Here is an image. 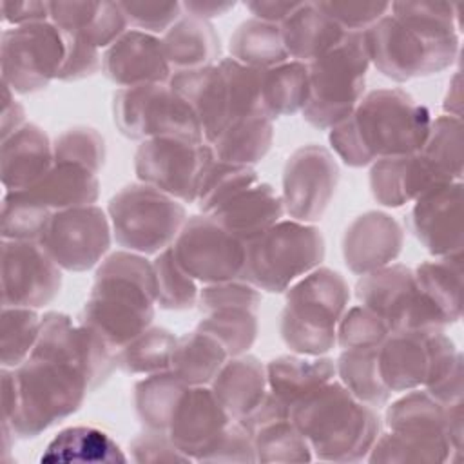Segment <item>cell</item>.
Here are the masks:
<instances>
[{"label": "cell", "mask_w": 464, "mask_h": 464, "mask_svg": "<svg viewBox=\"0 0 464 464\" xmlns=\"http://www.w3.org/2000/svg\"><path fill=\"white\" fill-rule=\"evenodd\" d=\"M107 216L116 243L141 256L172 246L188 219L179 199L141 181L120 188L109 201Z\"/></svg>", "instance_id": "cell-9"}, {"label": "cell", "mask_w": 464, "mask_h": 464, "mask_svg": "<svg viewBox=\"0 0 464 464\" xmlns=\"http://www.w3.org/2000/svg\"><path fill=\"white\" fill-rule=\"evenodd\" d=\"M455 451L448 439L388 430L379 433L366 460L370 462H446Z\"/></svg>", "instance_id": "cell-42"}, {"label": "cell", "mask_w": 464, "mask_h": 464, "mask_svg": "<svg viewBox=\"0 0 464 464\" xmlns=\"http://www.w3.org/2000/svg\"><path fill=\"white\" fill-rule=\"evenodd\" d=\"M413 276L419 290L442 315L446 324L457 323L462 310V254L420 263Z\"/></svg>", "instance_id": "cell-38"}, {"label": "cell", "mask_w": 464, "mask_h": 464, "mask_svg": "<svg viewBox=\"0 0 464 464\" xmlns=\"http://www.w3.org/2000/svg\"><path fill=\"white\" fill-rule=\"evenodd\" d=\"M87 392L72 364L29 355L16 368L2 366V422L20 439H34L76 413Z\"/></svg>", "instance_id": "cell-4"}, {"label": "cell", "mask_w": 464, "mask_h": 464, "mask_svg": "<svg viewBox=\"0 0 464 464\" xmlns=\"http://www.w3.org/2000/svg\"><path fill=\"white\" fill-rule=\"evenodd\" d=\"M308 94L310 82L306 63L288 60L276 67L263 69L261 111L270 120L303 111Z\"/></svg>", "instance_id": "cell-36"}, {"label": "cell", "mask_w": 464, "mask_h": 464, "mask_svg": "<svg viewBox=\"0 0 464 464\" xmlns=\"http://www.w3.org/2000/svg\"><path fill=\"white\" fill-rule=\"evenodd\" d=\"M152 268L156 277V304H160V308L187 310L198 304L199 288L176 261L170 246L156 254Z\"/></svg>", "instance_id": "cell-49"}, {"label": "cell", "mask_w": 464, "mask_h": 464, "mask_svg": "<svg viewBox=\"0 0 464 464\" xmlns=\"http://www.w3.org/2000/svg\"><path fill=\"white\" fill-rule=\"evenodd\" d=\"M228 47L236 62L254 69H270L290 60L279 25L259 18L243 22L230 36Z\"/></svg>", "instance_id": "cell-40"}, {"label": "cell", "mask_w": 464, "mask_h": 464, "mask_svg": "<svg viewBox=\"0 0 464 464\" xmlns=\"http://www.w3.org/2000/svg\"><path fill=\"white\" fill-rule=\"evenodd\" d=\"M188 388L172 370L145 375L134 384V410L147 430L167 431L174 408Z\"/></svg>", "instance_id": "cell-39"}, {"label": "cell", "mask_w": 464, "mask_h": 464, "mask_svg": "<svg viewBox=\"0 0 464 464\" xmlns=\"http://www.w3.org/2000/svg\"><path fill=\"white\" fill-rule=\"evenodd\" d=\"M0 165L5 192L27 190L54 165L53 143L36 123H25L2 140Z\"/></svg>", "instance_id": "cell-27"}, {"label": "cell", "mask_w": 464, "mask_h": 464, "mask_svg": "<svg viewBox=\"0 0 464 464\" xmlns=\"http://www.w3.org/2000/svg\"><path fill=\"white\" fill-rule=\"evenodd\" d=\"M181 7L185 11H188L190 16L207 20L212 16H221L225 14L228 9L234 7V2H223V0H203V2H183Z\"/></svg>", "instance_id": "cell-64"}, {"label": "cell", "mask_w": 464, "mask_h": 464, "mask_svg": "<svg viewBox=\"0 0 464 464\" xmlns=\"http://www.w3.org/2000/svg\"><path fill=\"white\" fill-rule=\"evenodd\" d=\"M279 29L288 56L303 63L328 53L348 33L319 2H297L295 9L279 24Z\"/></svg>", "instance_id": "cell-28"}, {"label": "cell", "mask_w": 464, "mask_h": 464, "mask_svg": "<svg viewBox=\"0 0 464 464\" xmlns=\"http://www.w3.org/2000/svg\"><path fill=\"white\" fill-rule=\"evenodd\" d=\"M257 181V172L250 165L230 163L216 158L201 179L196 203L199 210L208 216L232 196Z\"/></svg>", "instance_id": "cell-47"}, {"label": "cell", "mask_w": 464, "mask_h": 464, "mask_svg": "<svg viewBox=\"0 0 464 464\" xmlns=\"http://www.w3.org/2000/svg\"><path fill=\"white\" fill-rule=\"evenodd\" d=\"M2 16L14 27L47 22L49 2H2Z\"/></svg>", "instance_id": "cell-61"}, {"label": "cell", "mask_w": 464, "mask_h": 464, "mask_svg": "<svg viewBox=\"0 0 464 464\" xmlns=\"http://www.w3.org/2000/svg\"><path fill=\"white\" fill-rule=\"evenodd\" d=\"M100 2H49V22L65 33H83L92 22Z\"/></svg>", "instance_id": "cell-60"}, {"label": "cell", "mask_w": 464, "mask_h": 464, "mask_svg": "<svg viewBox=\"0 0 464 464\" xmlns=\"http://www.w3.org/2000/svg\"><path fill=\"white\" fill-rule=\"evenodd\" d=\"M256 462H310L314 453L288 417L268 420L252 430Z\"/></svg>", "instance_id": "cell-44"}, {"label": "cell", "mask_w": 464, "mask_h": 464, "mask_svg": "<svg viewBox=\"0 0 464 464\" xmlns=\"http://www.w3.org/2000/svg\"><path fill=\"white\" fill-rule=\"evenodd\" d=\"M437 169L455 181L462 178V123L460 118L439 116L431 120L428 138L419 150Z\"/></svg>", "instance_id": "cell-50"}, {"label": "cell", "mask_w": 464, "mask_h": 464, "mask_svg": "<svg viewBox=\"0 0 464 464\" xmlns=\"http://www.w3.org/2000/svg\"><path fill=\"white\" fill-rule=\"evenodd\" d=\"M60 286V266L38 241H2V306H45Z\"/></svg>", "instance_id": "cell-19"}, {"label": "cell", "mask_w": 464, "mask_h": 464, "mask_svg": "<svg viewBox=\"0 0 464 464\" xmlns=\"http://www.w3.org/2000/svg\"><path fill=\"white\" fill-rule=\"evenodd\" d=\"M462 183L435 188L417 201L408 214V228L437 257L462 254Z\"/></svg>", "instance_id": "cell-21"}, {"label": "cell", "mask_w": 464, "mask_h": 464, "mask_svg": "<svg viewBox=\"0 0 464 464\" xmlns=\"http://www.w3.org/2000/svg\"><path fill=\"white\" fill-rule=\"evenodd\" d=\"M31 355L72 364L85 375L91 392L118 368V350L114 346L92 328L74 323L60 312H49L42 317L40 335Z\"/></svg>", "instance_id": "cell-17"}, {"label": "cell", "mask_w": 464, "mask_h": 464, "mask_svg": "<svg viewBox=\"0 0 464 464\" xmlns=\"http://www.w3.org/2000/svg\"><path fill=\"white\" fill-rule=\"evenodd\" d=\"M34 201L56 212L94 205L100 194L98 174L74 163H54L49 172L25 190Z\"/></svg>", "instance_id": "cell-33"}, {"label": "cell", "mask_w": 464, "mask_h": 464, "mask_svg": "<svg viewBox=\"0 0 464 464\" xmlns=\"http://www.w3.org/2000/svg\"><path fill=\"white\" fill-rule=\"evenodd\" d=\"M65 58L62 31L47 22L5 29L0 45L2 82L18 94H31L58 80Z\"/></svg>", "instance_id": "cell-13"}, {"label": "cell", "mask_w": 464, "mask_h": 464, "mask_svg": "<svg viewBox=\"0 0 464 464\" xmlns=\"http://www.w3.org/2000/svg\"><path fill=\"white\" fill-rule=\"evenodd\" d=\"M161 44L172 72L214 65L221 53L214 25L190 14H183L161 36Z\"/></svg>", "instance_id": "cell-32"}, {"label": "cell", "mask_w": 464, "mask_h": 464, "mask_svg": "<svg viewBox=\"0 0 464 464\" xmlns=\"http://www.w3.org/2000/svg\"><path fill=\"white\" fill-rule=\"evenodd\" d=\"M392 330L388 324L372 310L359 304L344 312L337 324V343L348 348H368L379 346Z\"/></svg>", "instance_id": "cell-52"}, {"label": "cell", "mask_w": 464, "mask_h": 464, "mask_svg": "<svg viewBox=\"0 0 464 464\" xmlns=\"http://www.w3.org/2000/svg\"><path fill=\"white\" fill-rule=\"evenodd\" d=\"M176 339L178 337H174L167 328L149 326L118 350L116 364L129 375H152L170 370Z\"/></svg>", "instance_id": "cell-43"}, {"label": "cell", "mask_w": 464, "mask_h": 464, "mask_svg": "<svg viewBox=\"0 0 464 464\" xmlns=\"http://www.w3.org/2000/svg\"><path fill=\"white\" fill-rule=\"evenodd\" d=\"M42 462H125L120 446L92 426H71L58 431L47 444Z\"/></svg>", "instance_id": "cell-37"}, {"label": "cell", "mask_w": 464, "mask_h": 464, "mask_svg": "<svg viewBox=\"0 0 464 464\" xmlns=\"http://www.w3.org/2000/svg\"><path fill=\"white\" fill-rule=\"evenodd\" d=\"M53 152L54 163H74L98 174L105 160V141L96 129L78 125L56 136Z\"/></svg>", "instance_id": "cell-51"}, {"label": "cell", "mask_w": 464, "mask_h": 464, "mask_svg": "<svg viewBox=\"0 0 464 464\" xmlns=\"http://www.w3.org/2000/svg\"><path fill=\"white\" fill-rule=\"evenodd\" d=\"M210 388L225 411L234 420H241L250 415L268 393L266 366L248 353L228 357L210 382Z\"/></svg>", "instance_id": "cell-29"}, {"label": "cell", "mask_w": 464, "mask_h": 464, "mask_svg": "<svg viewBox=\"0 0 464 464\" xmlns=\"http://www.w3.org/2000/svg\"><path fill=\"white\" fill-rule=\"evenodd\" d=\"M364 31L370 63L393 82H408L444 71L459 53L455 20L448 4H390Z\"/></svg>", "instance_id": "cell-1"}, {"label": "cell", "mask_w": 464, "mask_h": 464, "mask_svg": "<svg viewBox=\"0 0 464 464\" xmlns=\"http://www.w3.org/2000/svg\"><path fill=\"white\" fill-rule=\"evenodd\" d=\"M234 419L208 386H188L179 397L167 433L190 460L203 462Z\"/></svg>", "instance_id": "cell-20"}, {"label": "cell", "mask_w": 464, "mask_h": 464, "mask_svg": "<svg viewBox=\"0 0 464 464\" xmlns=\"http://www.w3.org/2000/svg\"><path fill=\"white\" fill-rule=\"evenodd\" d=\"M203 462H256L250 430L243 422L232 420Z\"/></svg>", "instance_id": "cell-58"}, {"label": "cell", "mask_w": 464, "mask_h": 464, "mask_svg": "<svg viewBox=\"0 0 464 464\" xmlns=\"http://www.w3.org/2000/svg\"><path fill=\"white\" fill-rule=\"evenodd\" d=\"M51 216L53 210L34 201L25 190L5 192L2 198V237L40 243Z\"/></svg>", "instance_id": "cell-48"}, {"label": "cell", "mask_w": 464, "mask_h": 464, "mask_svg": "<svg viewBox=\"0 0 464 464\" xmlns=\"http://www.w3.org/2000/svg\"><path fill=\"white\" fill-rule=\"evenodd\" d=\"M261 303V292L254 285L234 279L214 285H205L198 295V306L203 314L214 312L218 308L227 306H243L250 310H257Z\"/></svg>", "instance_id": "cell-53"}, {"label": "cell", "mask_w": 464, "mask_h": 464, "mask_svg": "<svg viewBox=\"0 0 464 464\" xmlns=\"http://www.w3.org/2000/svg\"><path fill=\"white\" fill-rule=\"evenodd\" d=\"M62 34L65 42V58L58 80L78 82L92 76L102 69V56L96 45H92L87 38L76 33L62 31Z\"/></svg>", "instance_id": "cell-55"}, {"label": "cell", "mask_w": 464, "mask_h": 464, "mask_svg": "<svg viewBox=\"0 0 464 464\" xmlns=\"http://www.w3.org/2000/svg\"><path fill=\"white\" fill-rule=\"evenodd\" d=\"M339 181V167L332 152L310 143L295 149L283 170L281 201L285 212L303 223L321 219Z\"/></svg>", "instance_id": "cell-18"}, {"label": "cell", "mask_w": 464, "mask_h": 464, "mask_svg": "<svg viewBox=\"0 0 464 464\" xmlns=\"http://www.w3.org/2000/svg\"><path fill=\"white\" fill-rule=\"evenodd\" d=\"M384 422L393 431L444 437L455 451H460L462 404L444 406L426 390H410L392 402L386 410Z\"/></svg>", "instance_id": "cell-25"}, {"label": "cell", "mask_w": 464, "mask_h": 464, "mask_svg": "<svg viewBox=\"0 0 464 464\" xmlns=\"http://www.w3.org/2000/svg\"><path fill=\"white\" fill-rule=\"evenodd\" d=\"M321 7L348 33H364L379 22L390 9V4L366 2H319Z\"/></svg>", "instance_id": "cell-57"}, {"label": "cell", "mask_w": 464, "mask_h": 464, "mask_svg": "<svg viewBox=\"0 0 464 464\" xmlns=\"http://www.w3.org/2000/svg\"><path fill=\"white\" fill-rule=\"evenodd\" d=\"M290 420L319 460H366L381 433L375 408L355 399L341 382L330 381L290 406Z\"/></svg>", "instance_id": "cell-5"}, {"label": "cell", "mask_w": 464, "mask_h": 464, "mask_svg": "<svg viewBox=\"0 0 464 464\" xmlns=\"http://www.w3.org/2000/svg\"><path fill=\"white\" fill-rule=\"evenodd\" d=\"M127 27H129V22L125 18V13L120 2H100V7L92 22L80 34L100 49V47L112 45L120 36H123L129 31Z\"/></svg>", "instance_id": "cell-59"}, {"label": "cell", "mask_w": 464, "mask_h": 464, "mask_svg": "<svg viewBox=\"0 0 464 464\" xmlns=\"http://www.w3.org/2000/svg\"><path fill=\"white\" fill-rule=\"evenodd\" d=\"M335 373L355 399L372 408L384 406L392 397L379 375L377 346L343 350L335 362Z\"/></svg>", "instance_id": "cell-41"}, {"label": "cell", "mask_w": 464, "mask_h": 464, "mask_svg": "<svg viewBox=\"0 0 464 464\" xmlns=\"http://www.w3.org/2000/svg\"><path fill=\"white\" fill-rule=\"evenodd\" d=\"M431 116L402 89H377L361 98L352 114L330 129V145L350 167L388 156L413 154L424 145Z\"/></svg>", "instance_id": "cell-2"}, {"label": "cell", "mask_w": 464, "mask_h": 464, "mask_svg": "<svg viewBox=\"0 0 464 464\" xmlns=\"http://www.w3.org/2000/svg\"><path fill=\"white\" fill-rule=\"evenodd\" d=\"M0 130L2 140L9 138L13 132H16L22 125H25V112L18 100H14V92L4 83V103H2V114H0Z\"/></svg>", "instance_id": "cell-62"}, {"label": "cell", "mask_w": 464, "mask_h": 464, "mask_svg": "<svg viewBox=\"0 0 464 464\" xmlns=\"http://www.w3.org/2000/svg\"><path fill=\"white\" fill-rule=\"evenodd\" d=\"M102 71L120 89L169 83L172 76L161 38L138 29L127 31L105 49Z\"/></svg>", "instance_id": "cell-22"}, {"label": "cell", "mask_w": 464, "mask_h": 464, "mask_svg": "<svg viewBox=\"0 0 464 464\" xmlns=\"http://www.w3.org/2000/svg\"><path fill=\"white\" fill-rule=\"evenodd\" d=\"M227 361L225 346L210 334L196 328L176 339L170 370L188 386H208Z\"/></svg>", "instance_id": "cell-35"}, {"label": "cell", "mask_w": 464, "mask_h": 464, "mask_svg": "<svg viewBox=\"0 0 464 464\" xmlns=\"http://www.w3.org/2000/svg\"><path fill=\"white\" fill-rule=\"evenodd\" d=\"M169 85L192 107L205 141L212 143L230 121L228 89L219 65L176 71L172 72Z\"/></svg>", "instance_id": "cell-26"}, {"label": "cell", "mask_w": 464, "mask_h": 464, "mask_svg": "<svg viewBox=\"0 0 464 464\" xmlns=\"http://www.w3.org/2000/svg\"><path fill=\"white\" fill-rule=\"evenodd\" d=\"M120 5L129 25L149 34H165L183 16L179 2H120Z\"/></svg>", "instance_id": "cell-54"}, {"label": "cell", "mask_w": 464, "mask_h": 464, "mask_svg": "<svg viewBox=\"0 0 464 464\" xmlns=\"http://www.w3.org/2000/svg\"><path fill=\"white\" fill-rule=\"evenodd\" d=\"M459 355L442 330H401L377 346V368L392 393L410 392L435 382Z\"/></svg>", "instance_id": "cell-11"}, {"label": "cell", "mask_w": 464, "mask_h": 464, "mask_svg": "<svg viewBox=\"0 0 464 464\" xmlns=\"http://www.w3.org/2000/svg\"><path fill=\"white\" fill-rule=\"evenodd\" d=\"M154 304L152 263L141 254L120 250L100 263L78 323L92 328L120 350L150 326Z\"/></svg>", "instance_id": "cell-3"}, {"label": "cell", "mask_w": 464, "mask_h": 464, "mask_svg": "<svg viewBox=\"0 0 464 464\" xmlns=\"http://www.w3.org/2000/svg\"><path fill=\"white\" fill-rule=\"evenodd\" d=\"M111 234L109 216L100 207H74L53 212L40 245L60 268L85 272L103 261Z\"/></svg>", "instance_id": "cell-16"}, {"label": "cell", "mask_w": 464, "mask_h": 464, "mask_svg": "<svg viewBox=\"0 0 464 464\" xmlns=\"http://www.w3.org/2000/svg\"><path fill=\"white\" fill-rule=\"evenodd\" d=\"M453 181L419 150L381 158L372 163L370 170L372 194L384 207H402Z\"/></svg>", "instance_id": "cell-23"}, {"label": "cell", "mask_w": 464, "mask_h": 464, "mask_svg": "<svg viewBox=\"0 0 464 464\" xmlns=\"http://www.w3.org/2000/svg\"><path fill=\"white\" fill-rule=\"evenodd\" d=\"M404 230L386 212L368 210L357 216L344 230L343 257L346 266L359 276L379 270L401 254Z\"/></svg>", "instance_id": "cell-24"}, {"label": "cell", "mask_w": 464, "mask_h": 464, "mask_svg": "<svg viewBox=\"0 0 464 464\" xmlns=\"http://www.w3.org/2000/svg\"><path fill=\"white\" fill-rule=\"evenodd\" d=\"M297 2H276V0H257L248 2L246 7L252 11L254 18H259L263 22L270 24H281L294 9Z\"/></svg>", "instance_id": "cell-63"}, {"label": "cell", "mask_w": 464, "mask_h": 464, "mask_svg": "<svg viewBox=\"0 0 464 464\" xmlns=\"http://www.w3.org/2000/svg\"><path fill=\"white\" fill-rule=\"evenodd\" d=\"M283 214L281 196L268 183L257 181L232 196L208 216L241 241H248L277 223Z\"/></svg>", "instance_id": "cell-30"}, {"label": "cell", "mask_w": 464, "mask_h": 464, "mask_svg": "<svg viewBox=\"0 0 464 464\" xmlns=\"http://www.w3.org/2000/svg\"><path fill=\"white\" fill-rule=\"evenodd\" d=\"M274 140L272 120L261 112L230 120L210 143L218 160L254 165L265 158Z\"/></svg>", "instance_id": "cell-34"}, {"label": "cell", "mask_w": 464, "mask_h": 464, "mask_svg": "<svg viewBox=\"0 0 464 464\" xmlns=\"http://www.w3.org/2000/svg\"><path fill=\"white\" fill-rule=\"evenodd\" d=\"M214 160V149L203 140L150 138L141 141L134 154V172L138 181L181 203H196L201 179Z\"/></svg>", "instance_id": "cell-12"}, {"label": "cell", "mask_w": 464, "mask_h": 464, "mask_svg": "<svg viewBox=\"0 0 464 464\" xmlns=\"http://www.w3.org/2000/svg\"><path fill=\"white\" fill-rule=\"evenodd\" d=\"M350 288L344 277L317 266L286 288L279 317L283 343L299 355H323L337 343V324L346 312Z\"/></svg>", "instance_id": "cell-6"}, {"label": "cell", "mask_w": 464, "mask_h": 464, "mask_svg": "<svg viewBox=\"0 0 464 464\" xmlns=\"http://www.w3.org/2000/svg\"><path fill=\"white\" fill-rule=\"evenodd\" d=\"M40 328L42 317L34 308L2 306L0 361L4 368H16L33 353Z\"/></svg>", "instance_id": "cell-45"}, {"label": "cell", "mask_w": 464, "mask_h": 464, "mask_svg": "<svg viewBox=\"0 0 464 464\" xmlns=\"http://www.w3.org/2000/svg\"><path fill=\"white\" fill-rule=\"evenodd\" d=\"M324 257V237L310 223L277 221L245 241L241 279L259 290L279 294L312 272Z\"/></svg>", "instance_id": "cell-7"}, {"label": "cell", "mask_w": 464, "mask_h": 464, "mask_svg": "<svg viewBox=\"0 0 464 464\" xmlns=\"http://www.w3.org/2000/svg\"><path fill=\"white\" fill-rule=\"evenodd\" d=\"M112 116L118 130L130 140L174 136L205 141L192 107L169 83L118 89Z\"/></svg>", "instance_id": "cell-10"}, {"label": "cell", "mask_w": 464, "mask_h": 464, "mask_svg": "<svg viewBox=\"0 0 464 464\" xmlns=\"http://www.w3.org/2000/svg\"><path fill=\"white\" fill-rule=\"evenodd\" d=\"M198 328L216 337L227 350L228 357L245 353L257 337L256 310L243 306H227L203 314Z\"/></svg>", "instance_id": "cell-46"}, {"label": "cell", "mask_w": 464, "mask_h": 464, "mask_svg": "<svg viewBox=\"0 0 464 464\" xmlns=\"http://www.w3.org/2000/svg\"><path fill=\"white\" fill-rule=\"evenodd\" d=\"M170 248L196 283L214 285L241 279L245 241L207 214L188 218Z\"/></svg>", "instance_id": "cell-15"}, {"label": "cell", "mask_w": 464, "mask_h": 464, "mask_svg": "<svg viewBox=\"0 0 464 464\" xmlns=\"http://www.w3.org/2000/svg\"><path fill=\"white\" fill-rule=\"evenodd\" d=\"M130 459L140 464H161V462H190V459L178 450L167 431L147 430L138 433L130 444Z\"/></svg>", "instance_id": "cell-56"}, {"label": "cell", "mask_w": 464, "mask_h": 464, "mask_svg": "<svg viewBox=\"0 0 464 464\" xmlns=\"http://www.w3.org/2000/svg\"><path fill=\"white\" fill-rule=\"evenodd\" d=\"M335 362L323 355H281L266 364L268 392L288 408L330 382Z\"/></svg>", "instance_id": "cell-31"}, {"label": "cell", "mask_w": 464, "mask_h": 464, "mask_svg": "<svg viewBox=\"0 0 464 464\" xmlns=\"http://www.w3.org/2000/svg\"><path fill=\"white\" fill-rule=\"evenodd\" d=\"M355 295L362 306L375 312L392 332L444 330L446 321L424 297L413 270L404 265H386L361 276Z\"/></svg>", "instance_id": "cell-14"}, {"label": "cell", "mask_w": 464, "mask_h": 464, "mask_svg": "<svg viewBox=\"0 0 464 464\" xmlns=\"http://www.w3.org/2000/svg\"><path fill=\"white\" fill-rule=\"evenodd\" d=\"M306 65L310 94L301 111L303 118L317 129H332L362 98L370 67L364 33H346L335 47Z\"/></svg>", "instance_id": "cell-8"}]
</instances>
